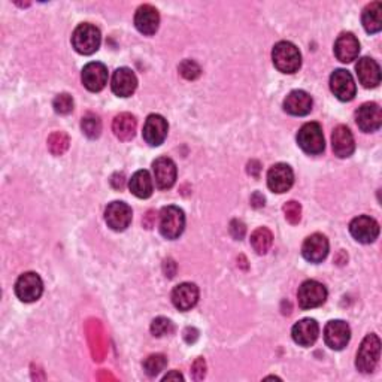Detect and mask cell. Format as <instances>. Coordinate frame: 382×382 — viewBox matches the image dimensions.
<instances>
[{"instance_id":"15","label":"cell","mask_w":382,"mask_h":382,"mask_svg":"<svg viewBox=\"0 0 382 382\" xmlns=\"http://www.w3.org/2000/svg\"><path fill=\"white\" fill-rule=\"evenodd\" d=\"M81 80L88 91L97 93V91H102L106 84H108V69L100 62H91L84 66Z\"/></svg>"},{"instance_id":"3","label":"cell","mask_w":382,"mask_h":382,"mask_svg":"<svg viewBox=\"0 0 382 382\" xmlns=\"http://www.w3.org/2000/svg\"><path fill=\"white\" fill-rule=\"evenodd\" d=\"M381 356V341L376 334L371 333L363 339L359 351L356 366L361 373H371L375 371Z\"/></svg>"},{"instance_id":"31","label":"cell","mask_w":382,"mask_h":382,"mask_svg":"<svg viewBox=\"0 0 382 382\" xmlns=\"http://www.w3.org/2000/svg\"><path fill=\"white\" fill-rule=\"evenodd\" d=\"M166 366H167V359L164 354H151L144 361V371L148 376L154 378L164 371Z\"/></svg>"},{"instance_id":"26","label":"cell","mask_w":382,"mask_h":382,"mask_svg":"<svg viewBox=\"0 0 382 382\" xmlns=\"http://www.w3.org/2000/svg\"><path fill=\"white\" fill-rule=\"evenodd\" d=\"M136 126H137L136 118L129 112H123L114 118L112 132L120 141L126 142V141H132L134 137Z\"/></svg>"},{"instance_id":"20","label":"cell","mask_w":382,"mask_h":382,"mask_svg":"<svg viewBox=\"0 0 382 382\" xmlns=\"http://www.w3.org/2000/svg\"><path fill=\"white\" fill-rule=\"evenodd\" d=\"M111 88L118 97H130L137 88V78L132 69L120 68L112 75Z\"/></svg>"},{"instance_id":"2","label":"cell","mask_w":382,"mask_h":382,"mask_svg":"<svg viewBox=\"0 0 382 382\" xmlns=\"http://www.w3.org/2000/svg\"><path fill=\"white\" fill-rule=\"evenodd\" d=\"M102 42L100 30L90 23H83L73 30L72 33V45L76 53L83 55H91L95 54Z\"/></svg>"},{"instance_id":"34","label":"cell","mask_w":382,"mask_h":382,"mask_svg":"<svg viewBox=\"0 0 382 382\" xmlns=\"http://www.w3.org/2000/svg\"><path fill=\"white\" fill-rule=\"evenodd\" d=\"M174 331V324L171 319H167L164 317H159L151 323V333L156 336V338H161V336L171 334Z\"/></svg>"},{"instance_id":"12","label":"cell","mask_w":382,"mask_h":382,"mask_svg":"<svg viewBox=\"0 0 382 382\" xmlns=\"http://www.w3.org/2000/svg\"><path fill=\"white\" fill-rule=\"evenodd\" d=\"M351 339V329L348 323L342 319L329 321L324 329V342L330 349L341 351L344 349Z\"/></svg>"},{"instance_id":"9","label":"cell","mask_w":382,"mask_h":382,"mask_svg":"<svg viewBox=\"0 0 382 382\" xmlns=\"http://www.w3.org/2000/svg\"><path fill=\"white\" fill-rule=\"evenodd\" d=\"M295 182V174L293 169L285 163H277L273 164L267 172V187L273 193H287L293 187Z\"/></svg>"},{"instance_id":"8","label":"cell","mask_w":382,"mask_h":382,"mask_svg":"<svg viewBox=\"0 0 382 382\" xmlns=\"http://www.w3.org/2000/svg\"><path fill=\"white\" fill-rule=\"evenodd\" d=\"M330 90L331 93L342 102H349L356 97L357 85L348 70L336 69L330 76Z\"/></svg>"},{"instance_id":"6","label":"cell","mask_w":382,"mask_h":382,"mask_svg":"<svg viewBox=\"0 0 382 382\" xmlns=\"http://www.w3.org/2000/svg\"><path fill=\"white\" fill-rule=\"evenodd\" d=\"M327 299V288L314 280L304 281L297 292L299 307L302 309H314L323 304Z\"/></svg>"},{"instance_id":"39","label":"cell","mask_w":382,"mask_h":382,"mask_svg":"<svg viewBox=\"0 0 382 382\" xmlns=\"http://www.w3.org/2000/svg\"><path fill=\"white\" fill-rule=\"evenodd\" d=\"M172 379H175V381H184V376H182L178 371H172L171 373H167L163 378V381H172Z\"/></svg>"},{"instance_id":"24","label":"cell","mask_w":382,"mask_h":382,"mask_svg":"<svg viewBox=\"0 0 382 382\" xmlns=\"http://www.w3.org/2000/svg\"><path fill=\"white\" fill-rule=\"evenodd\" d=\"M319 334V326L312 318H303L293 326V341L300 346H312Z\"/></svg>"},{"instance_id":"17","label":"cell","mask_w":382,"mask_h":382,"mask_svg":"<svg viewBox=\"0 0 382 382\" xmlns=\"http://www.w3.org/2000/svg\"><path fill=\"white\" fill-rule=\"evenodd\" d=\"M152 172H154L156 186L160 190H169L174 187L176 181V164L169 157H159L152 163Z\"/></svg>"},{"instance_id":"5","label":"cell","mask_w":382,"mask_h":382,"mask_svg":"<svg viewBox=\"0 0 382 382\" xmlns=\"http://www.w3.org/2000/svg\"><path fill=\"white\" fill-rule=\"evenodd\" d=\"M297 144L309 156L321 154L326 148L323 127L318 123H307L302 126L297 133Z\"/></svg>"},{"instance_id":"21","label":"cell","mask_w":382,"mask_h":382,"mask_svg":"<svg viewBox=\"0 0 382 382\" xmlns=\"http://www.w3.org/2000/svg\"><path fill=\"white\" fill-rule=\"evenodd\" d=\"M198 302V288L196 284L182 282L176 285L172 292L174 307L182 312L193 309Z\"/></svg>"},{"instance_id":"35","label":"cell","mask_w":382,"mask_h":382,"mask_svg":"<svg viewBox=\"0 0 382 382\" xmlns=\"http://www.w3.org/2000/svg\"><path fill=\"white\" fill-rule=\"evenodd\" d=\"M179 73L184 76L186 80L194 81L198 78V76H201L202 69L194 62V60H184V62L179 65Z\"/></svg>"},{"instance_id":"19","label":"cell","mask_w":382,"mask_h":382,"mask_svg":"<svg viewBox=\"0 0 382 382\" xmlns=\"http://www.w3.org/2000/svg\"><path fill=\"white\" fill-rule=\"evenodd\" d=\"M331 148L334 156L339 159H348L354 154L356 141L354 136L346 126H338L331 133Z\"/></svg>"},{"instance_id":"29","label":"cell","mask_w":382,"mask_h":382,"mask_svg":"<svg viewBox=\"0 0 382 382\" xmlns=\"http://www.w3.org/2000/svg\"><path fill=\"white\" fill-rule=\"evenodd\" d=\"M273 242V235L266 227H258L251 235V245L257 254H266Z\"/></svg>"},{"instance_id":"28","label":"cell","mask_w":382,"mask_h":382,"mask_svg":"<svg viewBox=\"0 0 382 382\" xmlns=\"http://www.w3.org/2000/svg\"><path fill=\"white\" fill-rule=\"evenodd\" d=\"M361 23L368 33H378L382 28V4L373 2L366 6L361 14Z\"/></svg>"},{"instance_id":"27","label":"cell","mask_w":382,"mask_h":382,"mask_svg":"<svg viewBox=\"0 0 382 382\" xmlns=\"http://www.w3.org/2000/svg\"><path fill=\"white\" fill-rule=\"evenodd\" d=\"M129 189L133 196L139 198H148L151 197L152 191H154V181H152L148 171H137L133 174L129 182Z\"/></svg>"},{"instance_id":"10","label":"cell","mask_w":382,"mask_h":382,"mask_svg":"<svg viewBox=\"0 0 382 382\" xmlns=\"http://www.w3.org/2000/svg\"><path fill=\"white\" fill-rule=\"evenodd\" d=\"M356 123L359 129L364 133H372L382 126V111L375 102L363 103L356 111Z\"/></svg>"},{"instance_id":"30","label":"cell","mask_w":382,"mask_h":382,"mask_svg":"<svg viewBox=\"0 0 382 382\" xmlns=\"http://www.w3.org/2000/svg\"><path fill=\"white\" fill-rule=\"evenodd\" d=\"M81 129L90 139H96L102 133V121L96 114H85L81 121Z\"/></svg>"},{"instance_id":"14","label":"cell","mask_w":382,"mask_h":382,"mask_svg":"<svg viewBox=\"0 0 382 382\" xmlns=\"http://www.w3.org/2000/svg\"><path fill=\"white\" fill-rule=\"evenodd\" d=\"M329 248V239L321 233H314L304 239L302 245V255L309 263H321L327 257Z\"/></svg>"},{"instance_id":"23","label":"cell","mask_w":382,"mask_h":382,"mask_svg":"<svg viewBox=\"0 0 382 382\" xmlns=\"http://www.w3.org/2000/svg\"><path fill=\"white\" fill-rule=\"evenodd\" d=\"M360 54V42L353 33H342L334 42V55L342 63H351Z\"/></svg>"},{"instance_id":"16","label":"cell","mask_w":382,"mask_h":382,"mask_svg":"<svg viewBox=\"0 0 382 382\" xmlns=\"http://www.w3.org/2000/svg\"><path fill=\"white\" fill-rule=\"evenodd\" d=\"M167 130H169V126H167L164 117L159 114H151L144 124V141L151 147H160L166 139Z\"/></svg>"},{"instance_id":"7","label":"cell","mask_w":382,"mask_h":382,"mask_svg":"<svg viewBox=\"0 0 382 382\" xmlns=\"http://www.w3.org/2000/svg\"><path fill=\"white\" fill-rule=\"evenodd\" d=\"M43 293V282L35 272H26L15 282V295L24 303L36 302Z\"/></svg>"},{"instance_id":"4","label":"cell","mask_w":382,"mask_h":382,"mask_svg":"<svg viewBox=\"0 0 382 382\" xmlns=\"http://www.w3.org/2000/svg\"><path fill=\"white\" fill-rule=\"evenodd\" d=\"M160 233L166 239H178L186 228L184 211L178 206H164L160 212Z\"/></svg>"},{"instance_id":"32","label":"cell","mask_w":382,"mask_h":382,"mask_svg":"<svg viewBox=\"0 0 382 382\" xmlns=\"http://www.w3.org/2000/svg\"><path fill=\"white\" fill-rule=\"evenodd\" d=\"M48 148L51 151V154L54 156H62L69 148V137L63 132H54L48 137Z\"/></svg>"},{"instance_id":"25","label":"cell","mask_w":382,"mask_h":382,"mask_svg":"<svg viewBox=\"0 0 382 382\" xmlns=\"http://www.w3.org/2000/svg\"><path fill=\"white\" fill-rule=\"evenodd\" d=\"M359 81L366 88H375L381 84V68L371 57H363L356 65Z\"/></svg>"},{"instance_id":"36","label":"cell","mask_w":382,"mask_h":382,"mask_svg":"<svg viewBox=\"0 0 382 382\" xmlns=\"http://www.w3.org/2000/svg\"><path fill=\"white\" fill-rule=\"evenodd\" d=\"M284 213H285V220L290 223V224H299L300 220H302V206L299 202L296 201H290L284 205Z\"/></svg>"},{"instance_id":"33","label":"cell","mask_w":382,"mask_h":382,"mask_svg":"<svg viewBox=\"0 0 382 382\" xmlns=\"http://www.w3.org/2000/svg\"><path fill=\"white\" fill-rule=\"evenodd\" d=\"M53 108L60 115H68L73 111V99L68 93L57 95L53 100Z\"/></svg>"},{"instance_id":"11","label":"cell","mask_w":382,"mask_h":382,"mask_svg":"<svg viewBox=\"0 0 382 382\" xmlns=\"http://www.w3.org/2000/svg\"><path fill=\"white\" fill-rule=\"evenodd\" d=\"M133 218L132 208L124 202H112L105 211V221L115 232H124Z\"/></svg>"},{"instance_id":"13","label":"cell","mask_w":382,"mask_h":382,"mask_svg":"<svg viewBox=\"0 0 382 382\" xmlns=\"http://www.w3.org/2000/svg\"><path fill=\"white\" fill-rule=\"evenodd\" d=\"M349 233L361 243H372L379 236V224L375 218L360 216L349 224Z\"/></svg>"},{"instance_id":"37","label":"cell","mask_w":382,"mask_h":382,"mask_svg":"<svg viewBox=\"0 0 382 382\" xmlns=\"http://www.w3.org/2000/svg\"><path fill=\"white\" fill-rule=\"evenodd\" d=\"M191 373H193V378L196 381H202L205 378V375H206V361H205L203 357H198L193 363V371H191Z\"/></svg>"},{"instance_id":"22","label":"cell","mask_w":382,"mask_h":382,"mask_svg":"<svg viewBox=\"0 0 382 382\" xmlns=\"http://www.w3.org/2000/svg\"><path fill=\"white\" fill-rule=\"evenodd\" d=\"M312 97L303 90H295L284 100V111L295 117H304L312 111Z\"/></svg>"},{"instance_id":"38","label":"cell","mask_w":382,"mask_h":382,"mask_svg":"<svg viewBox=\"0 0 382 382\" xmlns=\"http://www.w3.org/2000/svg\"><path fill=\"white\" fill-rule=\"evenodd\" d=\"M247 228H245V224H243L242 221L239 220H233L230 223V235L235 238V239H242L243 235H245Z\"/></svg>"},{"instance_id":"1","label":"cell","mask_w":382,"mask_h":382,"mask_svg":"<svg viewBox=\"0 0 382 382\" xmlns=\"http://www.w3.org/2000/svg\"><path fill=\"white\" fill-rule=\"evenodd\" d=\"M273 65L282 73H295L302 66V54L295 43L281 41L272 50Z\"/></svg>"},{"instance_id":"18","label":"cell","mask_w":382,"mask_h":382,"mask_svg":"<svg viewBox=\"0 0 382 382\" xmlns=\"http://www.w3.org/2000/svg\"><path fill=\"white\" fill-rule=\"evenodd\" d=\"M134 26L145 36L156 35L160 26L159 11L151 5H142L134 14Z\"/></svg>"}]
</instances>
